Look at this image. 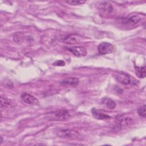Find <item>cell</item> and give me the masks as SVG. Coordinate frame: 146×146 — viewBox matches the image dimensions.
Returning a JSON list of instances; mask_svg holds the SVG:
<instances>
[{
	"label": "cell",
	"instance_id": "e0dca14e",
	"mask_svg": "<svg viewBox=\"0 0 146 146\" xmlns=\"http://www.w3.org/2000/svg\"><path fill=\"white\" fill-rule=\"evenodd\" d=\"M137 113L139 115H140L141 117H145L146 116V113H145V105L144 104L141 107H139L137 109Z\"/></svg>",
	"mask_w": 146,
	"mask_h": 146
},
{
	"label": "cell",
	"instance_id": "5bb4252c",
	"mask_svg": "<svg viewBox=\"0 0 146 146\" xmlns=\"http://www.w3.org/2000/svg\"><path fill=\"white\" fill-rule=\"evenodd\" d=\"M79 83V79L75 77H71L64 79L62 82V83L63 84L71 85V86H76Z\"/></svg>",
	"mask_w": 146,
	"mask_h": 146
},
{
	"label": "cell",
	"instance_id": "5b68a950",
	"mask_svg": "<svg viewBox=\"0 0 146 146\" xmlns=\"http://www.w3.org/2000/svg\"><path fill=\"white\" fill-rule=\"evenodd\" d=\"M131 76L128 74L124 72H119L115 75L116 80L119 83L128 85L131 83L132 79Z\"/></svg>",
	"mask_w": 146,
	"mask_h": 146
},
{
	"label": "cell",
	"instance_id": "7a4b0ae2",
	"mask_svg": "<svg viewBox=\"0 0 146 146\" xmlns=\"http://www.w3.org/2000/svg\"><path fill=\"white\" fill-rule=\"evenodd\" d=\"M57 135L62 138L75 139H77L79 135L78 132L72 129H61L58 132Z\"/></svg>",
	"mask_w": 146,
	"mask_h": 146
},
{
	"label": "cell",
	"instance_id": "7c38bea8",
	"mask_svg": "<svg viewBox=\"0 0 146 146\" xmlns=\"http://www.w3.org/2000/svg\"><path fill=\"white\" fill-rule=\"evenodd\" d=\"M135 71L136 76L139 78H144L146 75L145 67H136Z\"/></svg>",
	"mask_w": 146,
	"mask_h": 146
},
{
	"label": "cell",
	"instance_id": "30bf717a",
	"mask_svg": "<svg viewBox=\"0 0 146 146\" xmlns=\"http://www.w3.org/2000/svg\"><path fill=\"white\" fill-rule=\"evenodd\" d=\"M140 19H141V18L139 15H135L125 19L124 23L127 25H135L137 23L140 21Z\"/></svg>",
	"mask_w": 146,
	"mask_h": 146
},
{
	"label": "cell",
	"instance_id": "d6986e66",
	"mask_svg": "<svg viewBox=\"0 0 146 146\" xmlns=\"http://www.w3.org/2000/svg\"><path fill=\"white\" fill-rule=\"evenodd\" d=\"M54 66H63L65 65V62L63 60H56L52 64Z\"/></svg>",
	"mask_w": 146,
	"mask_h": 146
},
{
	"label": "cell",
	"instance_id": "2e32d148",
	"mask_svg": "<svg viewBox=\"0 0 146 146\" xmlns=\"http://www.w3.org/2000/svg\"><path fill=\"white\" fill-rule=\"evenodd\" d=\"M1 107H10L11 106V104L9 102L7 99L1 96Z\"/></svg>",
	"mask_w": 146,
	"mask_h": 146
},
{
	"label": "cell",
	"instance_id": "9c48e42d",
	"mask_svg": "<svg viewBox=\"0 0 146 146\" xmlns=\"http://www.w3.org/2000/svg\"><path fill=\"white\" fill-rule=\"evenodd\" d=\"M91 112H92L93 116L95 118L99 119V120H106V119H109L111 118V117L109 115H108L106 113H104L95 108H92Z\"/></svg>",
	"mask_w": 146,
	"mask_h": 146
},
{
	"label": "cell",
	"instance_id": "8992f818",
	"mask_svg": "<svg viewBox=\"0 0 146 146\" xmlns=\"http://www.w3.org/2000/svg\"><path fill=\"white\" fill-rule=\"evenodd\" d=\"M21 98L22 100L27 104L31 105H37L39 104L38 99L28 93H23L21 95Z\"/></svg>",
	"mask_w": 146,
	"mask_h": 146
},
{
	"label": "cell",
	"instance_id": "3957f363",
	"mask_svg": "<svg viewBox=\"0 0 146 146\" xmlns=\"http://www.w3.org/2000/svg\"><path fill=\"white\" fill-rule=\"evenodd\" d=\"M113 46L108 42H102L100 43L98 47V52L102 55L111 54L113 52Z\"/></svg>",
	"mask_w": 146,
	"mask_h": 146
},
{
	"label": "cell",
	"instance_id": "8fae6325",
	"mask_svg": "<svg viewBox=\"0 0 146 146\" xmlns=\"http://www.w3.org/2000/svg\"><path fill=\"white\" fill-rule=\"evenodd\" d=\"M102 103L109 109H113L116 106V103L113 100L108 98H104L102 99Z\"/></svg>",
	"mask_w": 146,
	"mask_h": 146
},
{
	"label": "cell",
	"instance_id": "ac0fdd59",
	"mask_svg": "<svg viewBox=\"0 0 146 146\" xmlns=\"http://www.w3.org/2000/svg\"><path fill=\"white\" fill-rule=\"evenodd\" d=\"M66 2L71 5H82L86 2L84 1H78V0H69L66 1Z\"/></svg>",
	"mask_w": 146,
	"mask_h": 146
},
{
	"label": "cell",
	"instance_id": "6da1fadb",
	"mask_svg": "<svg viewBox=\"0 0 146 146\" xmlns=\"http://www.w3.org/2000/svg\"><path fill=\"white\" fill-rule=\"evenodd\" d=\"M70 113L66 109L57 110L47 115V118L50 120L63 121L70 119Z\"/></svg>",
	"mask_w": 146,
	"mask_h": 146
},
{
	"label": "cell",
	"instance_id": "ba28073f",
	"mask_svg": "<svg viewBox=\"0 0 146 146\" xmlns=\"http://www.w3.org/2000/svg\"><path fill=\"white\" fill-rule=\"evenodd\" d=\"M63 42L67 44H75L80 42V36L74 34L69 35L64 39Z\"/></svg>",
	"mask_w": 146,
	"mask_h": 146
},
{
	"label": "cell",
	"instance_id": "277c9868",
	"mask_svg": "<svg viewBox=\"0 0 146 146\" xmlns=\"http://www.w3.org/2000/svg\"><path fill=\"white\" fill-rule=\"evenodd\" d=\"M67 50L71 52L74 55L81 57V56H85L87 54V50L85 47L80 46H76L70 47L67 48Z\"/></svg>",
	"mask_w": 146,
	"mask_h": 146
},
{
	"label": "cell",
	"instance_id": "9a60e30c",
	"mask_svg": "<svg viewBox=\"0 0 146 146\" xmlns=\"http://www.w3.org/2000/svg\"><path fill=\"white\" fill-rule=\"evenodd\" d=\"M100 8L104 12L108 13H110L113 10V7L112 5L107 2H102L100 5Z\"/></svg>",
	"mask_w": 146,
	"mask_h": 146
},
{
	"label": "cell",
	"instance_id": "4fadbf2b",
	"mask_svg": "<svg viewBox=\"0 0 146 146\" xmlns=\"http://www.w3.org/2000/svg\"><path fill=\"white\" fill-rule=\"evenodd\" d=\"M24 38H25L24 34L21 31L16 32L13 35L14 40L15 41V42L18 44H20L22 42H23L24 40Z\"/></svg>",
	"mask_w": 146,
	"mask_h": 146
},
{
	"label": "cell",
	"instance_id": "52a82bcc",
	"mask_svg": "<svg viewBox=\"0 0 146 146\" xmlns=\"http://www.w3.org/2000/svg\"><path fill=\"white\" fill-rule=\"evenodd\" d=\"M133 122V120L130 117H121L118 118L116 123V128L118 129L122 128L124 127H127L131 124Z\"/></svg>",
	"mask_w": 146,
	"mask_h": 146
}]
</instances>
